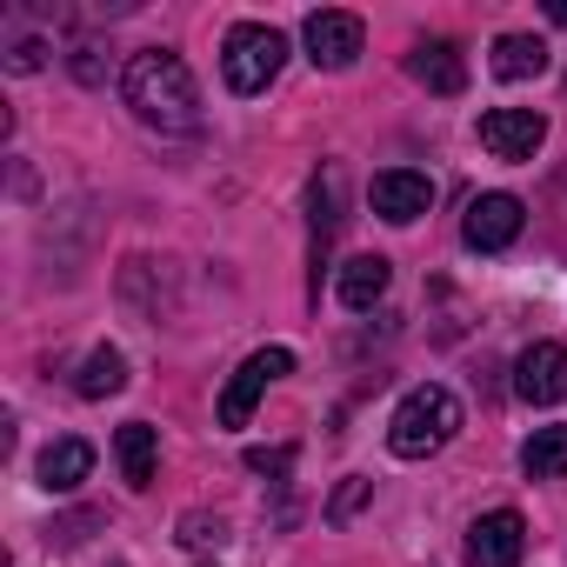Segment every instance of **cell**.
Segmentation results:
<instances>
[{
    "instance_id": "1",
    "label": "cell",
    "mask_w": 567,
    "mask_h": 567,
    "mask_svg": "<svg viewBox=\"0 0 567 567\" xmlns=\"http://www.w3.org/2000/svg\"><path fill=\"white\" fill-rule=\"evenodd\" d=\"M121 94H127L134 121H147V127H161V134H194V127H200V87H194L187 61L167 54V48L134 54L127 74H121Z\"/></svg>"
},
{
    "instance_id": "2",
    "label": "cell",
    "mask_w": 567,
    "mask_h": 567,
    "mask_svg": "<svg viewBox=\"0 0 567 567\" xmlns=\"http://www.w3.org/2000/svg\"><path fill=\"white\" fill-rule=\"evenodd\" d=\"M461 434V401L447 394V388H414L401 408H394V421H388V447L401 454V461H427V454H441L447 441Z\"/></svg>"
},
{
    "instance_id": "3",
    "label": "cell",
    "mask_w": 567,
    "mask_h": 567,
    "mask_svg": "<svg viewBox=\"0 0 567 567\" xmlns=\"http://www.w3.org/2000/svg\"><path fill=\"white\" fill-rule=\"evenodd\" d=\"M280 61H288V41H280L274 28H260V21L227 28V41H220V74H227L234 94H260L280 74Z\"/></svg>"
},
{
    "instance_id": "4",
    "label": "cell",
    "mask_w": 567,
    "mask_h": 567,
    "mask_svg": "<svg viewBox=\"0 0 567 567\" xmlns=\"http://www.w3.org/2000/svg\"><path fill=\"white\" fill-rule=\"evenodd\" d=\"M280 374H295V354H288V348H260V354H247V361L234 368L227 394H220V427H247L254 401H260Z\"/></svg>"
},
{
    "instance_id": "5",
    "label": "cell",
    "mask_w": 567,
    "mask_h": 567,
    "mask_svg": "<svg viewBox=\"0 0 567 567\" xmlns=\"http://www.w3.org/2000/svg\"><path fill=\"white\" fill-rule=\"evenodd\" d=\"M308 61L315 68H328V74H341V68H354L361 61V41H368V28H361V14H341V8H321V14H308Z\"/></svg>"
},
{
    "instance_id": "6",
    "label": "cell",
    "mask_w": 567,
    "mask_h": 567,
    "mask_svg": "<svg viewBox=\"0 0 567 567\" xmlns=\"http://www.w3.org/2000/svg\"><path fill=\"white\" fill-rule=\"evenodd\" d=\"M540 141H547V121L534 107H487L481 114V147L494 161H534Z\"/></svg>"
},
{
    "instance_id": "7",
    "label": "cell",
    "mask_w": 567,
    "mask_h": 567,
    "mask_svg": "<svg viewBox=\"0 0 567 567\" xmlns=\"http://www.w3.org/2000/svg\"><path fill=\"white\" fill-rule=\"evenodd\" d=\"M527 554V520L514 507H494L467 527V567H514Z\"/></svg>"
},
{
    "instance_id": "8",
    "label": "cell",
    "mask_w": 567,
    "mask_h": 567,
    "mask_svg": "<svg viewBox=\"0 0 567 567\" xmlns=\"http://www.w3.org/2000/svg\"><path fill=\"white\" fill-rule=\"evenodd\" d=\"M514 394H520L527 408L567 401V348H560V341H534V348L514 361Z\"/></svg>"
},
{
    "instance_id": "9",
    "label": "cell",
    "mask_w": 567,
    "mask_h": 567,
    "mask_svg": "<svg viewBox=\"0 0 567 567\" xmlns=\"http://www.w3.org/2000/svg\"><path fill=\"white\" fill-rule=\"evenodd\" d=\"M520 200L514 194H481V200H467V220H461V240L474 247V254H501V247H514V234H520Z\"/></svg>"
},
{
    "instance_id": "10",
    "label": "cell",
    "mask_w": 567,
    "mask_h": 567,
    "mask_svg": "<svg viewBox=\"0 0 567 567\" xmlns=\"http://www.w3.org/2000/svg\"><path fill=\"white\" fill-rule=\"evenodd\" d=\"M368 200H374V214H381V220L408 227V220H421V214L434 207V181H427V174H414V167H388V174H374Z\"/></svg>"
},
{
    "instance_id": "11",
    "label": "cell",
    "mask_w": 567,
    "mask_h": 567,
    "mask_svg": "<svg viewBox=\"0 0 567 567\" xmlns=\"http://www.w3.org/2000/svg\"><path fill=\"white\" fill-rule=\"evenodd\" d=\"M408 74H414L427 94H461V87H467V61H461L454 41H421V48L408 54Z\"/></svg>"
},
{
    "instance_id": "12",
    "label": "cell",
    "mask_w": 567,
    "mask_h": 567,
    "mask_svg": "<svg viewBox=\"0 0 567 567\" xmlns=\"http://www.w3.org/2000/svg\"><path fill=\"white\" fill-rule=\"evenodd\" d=\"M114 454H121L127 487H154V467H161V434H154L147 421H127V427L114 434Z\"/></svg>"
},
{
    "instance_id": "13",
    "label": "cell",
    "mask_w": 567,
    "mask_h": 567,
    "mask_svg": "<svg viewBox=\"0 0 567 567\" xmlns=\"http://www.w3.org/2000/svg\"><path fill=\"white\" fill-rule=\"evenodd\" d=\"M87 474H94V447H87V441H74V434H68V441H54V447L41 454V487H48V494H74Z\"/></svg>"
},
{
    "instance_id": "14",
    "label": "cell",
    "mask_w": 567,
    "mask_h": 567,
    "mask_svg": "<svg viewBox=\"0 0 567 567\" xmlns=\"http://www.w3.org/2000/svg\"><path fill=\"white\" fill-rule=\"evenodd\" d=\"M381 295H388V260H381V254H354V260L341 267V308L368 315Z\"/></svg>"
},
{
    "instance_id": "15",
    "label": "cell",
    "mask_w": 567,
    "mask_h": 567,
    "mask_svg": "<svg viewBox=\"0 0 567 567\" xmlns=\"http://www.w3.org/2000/svg\"><path fill=\"white\" fill-rule=\"evenodd\" d=\"M121 388H127L121 348H94V354L81 361V374H74V394H81V401H107V394H121Z\"/></svg>"
},
{
    "instance_id": "16",
    "label": "cell",
    "mask_w": 567,
    "mask_h": 567,
    "mask_svg": "<svg viewBox=\"0 0 567 567\" xmlns=\"http://www.w3.org/2000/svg\"><path fill=\"white\" fill-rule=\"evenodd\" d=\"M494 74L501 81H534V74H547V48L534 34H501L494 41Z\"/></svg>"
},
{
    "instance_id": "17",
    "label": "cell",
    "mask_w": 567,
    "mask_h": 567,
    "mask_svg": "<svg viewBox=\"0 0 567 567\" xmlns=\"http://www.w3.org/2000/svg\"><path fill=\"white\" fill-rule=\"evenodd\" d=\"M520 467H527V481H560L567 474V427H534L520 447Z\"/></svg>"
},
{
    "instance_id": "18",
    "label": "cell",
    "mask_w": 567,
    "mask_h": 567,
    "mask_svg": "<svg viewBox=\"0 0 567 567\" xmlns=\"http://www.w3.org/2000/svg\"><path fill=\"white\" fill-rule=\"evenodd\" d=\"M368 494H374V481H361V474H354V481H341V494L328 501V520H348V514H354Z\"/></svg>"
},
{
    "instance_id": "19",
    "label": "cell",
    "mask_w": 567,
    "mask_h": 567,
    "mask_svg": "<svg viewBox=\"0 0 567 567\" xmlns=\"http://www.w3.org/2000/svg\"><path fill=\"white\" fill-rule=\"evenodd\" d=\"M181 540H187V547H220V540H227V527H220V520H207V514H187V520H181Z\"/></svg>"
},
{
    "instance_id": "20",
    "label": "cell",
    "mask_w": 567,
    "mask_h": 567,
    "mask_svg": "<svg viewBox=\"0 0 567 567\" xmlns=\"http://www.w3.org/2000/svg\"><path fill=\"white\" fill-rule=\"evenodd\" d=\"M295 447H247V474H288Z\"/></svg>"
},
{
    "instance_id": "21",
    "label": "cell",
    "mask_w": 567,
    "mask_h": 567,
    "mask_svg": "<svg viewBox=\"0 0 567 567\" xmlns=\"http://www.w3.org/2000/svg\"><path fill=\"white\" fill-rule=\"evenodd\" d=\"M41 61H48V48H41V41H21V48L8 54V74H41Z\"/></svg>"
},
{
    "instance_id": "22",
    "label": "cell",
    "mask_w": 567,
    "mask_h": 567,
    "mask_svg": "<svg viewBox=\"0 0 567 567\" xmlns=\"http://www.w3.org/2000/svg\"><path fill=\"white\" fill-rule=\"evenodd\" d=\"M547 21H560V28H567V0H554V8H547Z\"/></svg>"
}]
</instances>
